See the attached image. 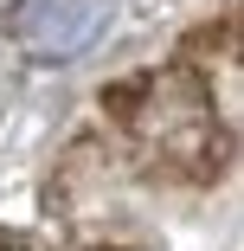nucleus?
<instances>
[{"mask_svg":"<svg viewBox=\"0 0 244 251\" xmlns=\"http://www.w3.org/2000/svg\"><path fill=\"white\" fill-rule=\"evenodd\" d=\"M116 0H20V45L39 58H77L110 26Z\"/></svg>","mask_w":244,"mask_h":251,"instance_id":"1","label":"nucleus"}]
</instances>
